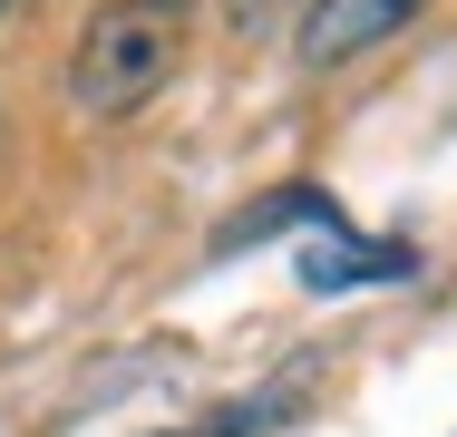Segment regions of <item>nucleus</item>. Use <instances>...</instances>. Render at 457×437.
<instances>
[{
	"label": "nucleus",
	"mask_w": 457,
	"mask_h": 437,
	"mask_svg": "<svg viewBox=\"0 0 457 437\" xmlns=\"http://www.w3.org/2000/svg\"><path fill=\"white\" fill-rule=\"evenodd\" d=\"M176 59H185L176 10H156V0H107L88 20V39H79V59H69V97H79L88 117H137L146 97H166Z\"/></svg>",
	"instance_id": "f257e3e1"
},
{
	"label": "nucleus",
	"mask_w": 457,
	"mask_h": 437,
	"mask_svg": "<svg viewBox=\"0 0 457 437\" xmlns=\"http://www.w3.org/2000/svg\"><path fill=\"white\" fill-rule=\"evenodd\" d=\"M419 10L428 0H312L302 29H292V49H302V69H341V59H361L379 39H399Z\"/></svg>",
	"instance_id": "f03ea898"
},
{
	"label": "nucleus",
	"mask_w": 457,
	"mask_h": 437,
	"mask_svg": "<svg viewBox=\"0 0 457 437\" xmlns=\"http://www.w3.org/2000/svg\"><path fill=\"white\" fill-rule=\"evenodd\" d=\"M282 224H341V214H331V194L292 185V194H273V204H253L244 224H224V234H214V253H244V243H263V234H282Z\"/></svg>",
	"instance_id": "7ed1b4c3"
},
{
	"label": "nucleus",
	"mask_w": 457,
	"mask_h": 437,
	"mask_svg": "<svg viewBox=\"0 0 457 437\" xmlns=\"http://www.w3.org/2000/svg\"><path fill=\"white\" fill-rule=\"evenodd\" d=\"M302 10H312V0H224V20H234V29H244V39H273L282 20H292V29H302Z\"/></svg>",
	"instance_id": "20e7f679"
},
{
	"label": "nucleus",
	"mask_w": 457,
	"mask_h": 437,
	"mask_svg": "<svg viewBox=\"0 0 457 437\" xmlns=\"http://www.w3.org/2000/svg\"><path fill=\"white\" fill-rule=\"evenodd\" d=\"M156 10H176V0H156Z\"/></svg>",
	"instance_id": "39448f33"
},
{
	"label": "nucleus",
	"mask_w": 457,
	"mask_h": 437,
	"mask_svg": "<svg viewBox=\"0 0 457 437\" xmlns=\"http://www.w3.org/2000/svg\"><path fill=\"white\" fill-rule=\"evenodd\" d=\"M0 10H10V0H0Z\"/></svg>",
	"instance_id": "423d86ee"
}]
</instances>
